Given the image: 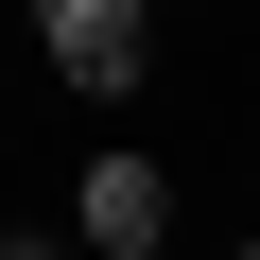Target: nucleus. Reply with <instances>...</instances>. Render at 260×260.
Masks as SVG:
<instances>
[{
  "mask_svg": "<svg viewBox=\"0 0 260 260\" xmlns=\"http://www.w3.org/2000/svg\"><path fill=\"white\" fill-rule=\"evenodd\" d=\"M35 70L70 104H139L156 87V18H139V0H52V18H35Z\"/></svg>",
  "mask_w": 260,
  "mask_h": 260,
  "instance_id": "obj_1",
  "label": "nucleus"
},
{
  "mask_svg": "<svg viewBox=\"0 0 260 260\" xmlns=\"http://www.w3.org/2000/svg\"><path fill=\"white\" fill-rule=\"evenodd\" d=\"M70 225H87V260H174V174L156 156H87L70 174Z\"/></svg>",
  "mask_w": 260,
  "mask_h": 260,
  "instance_id": "obj_2",
  "label": "nucleus"
}]
</instances>
